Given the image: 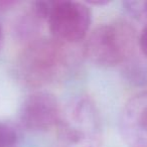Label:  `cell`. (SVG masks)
Here are the masks:
<instances>
[{"label":"cell","mask_w":147,"mask_h":147,"mask_svg":"<svg viewBox=\"0 0 147 147\" xmlns=\"http://www.w3.org/2000/svg\"><path fill=\"white\" fill-rule=\"evenodd\" d=\"M67 43L39 38L26 45L15 63V75L22 84L43 87L59 80L71 65Z\"/></svg>","instance_id":"obj_1"},{"label":"cell","mask_w":147,"mask_h":147,"mask_svg":"<svg viewBox=\"0 0 147 147\" xmlns=\"http://www.w3.org/2000/svg\"><path fill=\"white\" fill-rule=\"evenodd\" d=\"M61 147H102L103 127L100 113L88 97H78L63 109L57 124Z\"/></svg>","instance_id":"obj_2"},{"label":"cell","mask_w":147,"mask_h":147,"mask_svg":"<svg viewBox=\"0 0 147 147\" xmlns=\"http://www.w3.org/2000/svg\"><path fill=\"white\" fill-rule=\"evenodd\" d=\"M136 34L128 22L117 20L99 25L91 32L85 45V55L100 67H115L131 59Z\"/></svg>","instance_id":"obj_3"},{"label":"cell","mask_w":147,"mask_h":147,"mask_svg":"<svg viewBox=\"0 0 147 147\" xmlns=\"http://www.w3.org/2000/svg\"><path fill=\"white\" fill-rule=\"evenodd\" d=\"M92 22L91 10L85 3L71 0H53L47 19L53 38L63 43H75L87 35Z\"/></svg>","instance_id":"obj_4"},{"label":"cell","mask_w":147,"mask_h":147,"mask_svg":"<svg viewBox=\"0 0 147 147\" xmlns=\"http://www.w3.org/2000/svg\"><path fill=\"white\" fill-rule=\"evenodd\" d=\"M63 109L55 95L37 91L27 96L19 109L22 127L33 132H43L57 126Z\"/></svg>","instance_id":"obj_5"},{"label":"cell","mask_w":147,"mask_h":147,"mask_svg":"<svg viewBox=\"0 0 147 147\" xmlns=\"http://www.w3.org/2000/svg\"><path fill=\"white\" fill-rule=\"evenodd\" d=\"M119 127L129 147H147V90L127 101L121 112Z\"/></svg>","instance_id":"obj_6"},{"label":"cell","mask_w":147,"mask_h":147,"mask_svg":"<svg viewBox=\"0 0 147 147\" xmlns=\"http://www.w3.org/2000/svg\"><path fill=\"white\" fill-rule=\"evenodd\" d=\"M45 20L36 11L31 3L30 7L25 11L15 23V33L20 40L26 41V45L39 38L37 33L40 30L41 22Z\"/></svg>","instance_id":"obj_7"},{"label":"cell","mask_w":147,"mask_h":147,"mask_svg":"<svg viewBox=\"0 0 147 147\" xmlns=\"http://www.w3.org/2000/svg\"><path fill=\"white\" fill-rule=\"evenodd\" d=\"M123 75L126 81L136 86H143L147 83V67L137 61L125 63L123 67Z\"/></svg>","instance_id":"obj_8"},{"label":"cell","mask_w":147,"mask_h":147,"mask_svg":"<svg viewBox=\"0 0 147 147\" xmlns=\"http://www.w3.org/2000/svg\"><path fill=\"white\" fill-rule=\"evenodd\" d=\"M22 134L11 122H0V147H20Z\"/></svg>","instance_id":"obj_9"},{"label":"cell","mask_w":147,"mask_h":147,"mask_svg":"<svg viewBox=\"0 0 147 147\" xmlns=\"http://www.w3.org/2000/svg\"><path fill=\"white\" fill-rule=\"evenodd\" d=\"M125 10L133 18L139 21H147V0L125 1L123 3Z\"/></svg>","instance_id":"obj_10"},{"label":"cell","mask_w":147,"mask_h":147,"mask_svg":"<svg viewBox=\"0 0 147 147\" xmlns=\"http://www.w3.org/2000/svg\"><path fill=\"white\" fill-rule=\"evenodd\" d=\"M139 47H140L142 53L147 57V23L144 27H143L142 31L140 33V36L138 39Z\"/></svg>","instance_id":"obj_11"},{"label":"cell","mask_w":147,"mask_h":147,"mask_svg":"<svg viewBox=\"0 0 147 147\" xmlns=\"http://www.w3.org/2000/svg\"><path fill=\"white\" fill-rule=\"evenodd\" d=\"M17 3H18V1H14V0H0V10L8 9L16 5Z\"/></svg>","instance_id":"obj_12"},{"label":"cell","mask_w":147,"mask_h":147,"mask_svg":"<svg viewBox=\"0 0 147 147\" xmlns=\"http://www.w3.org/2000/svg\"><path fill=\"white\" fill-rule=\"evenodd\" d=\"M110 1H108V0H89V1H87L88 4L92 5H106Z\"/></svg>","instance_id":"obj_13"},{"label":"cell","mask_w":147,"mask_h":147,"mask_svg":"<svg viewBox=\"0 0 147 147\" xmlns=\"http://www.w3.org/2000/svg\"><path fill=\"white\" fill-rule=\"evenodd\" d=\"M2 42H3V29H2V26H1V24H0V49H1Z\"/></svg>","instance_id":"obj_14"}]
</instances>
